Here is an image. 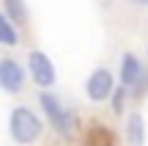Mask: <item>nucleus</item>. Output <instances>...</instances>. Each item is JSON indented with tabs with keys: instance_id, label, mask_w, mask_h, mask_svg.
Instances as JSON below:
<instances>
[{
	"instance_id": "f257e3e1",
	"label": "nucleus",
	"mask_w": 148,
	"mask_h": 146,
	"mask_svg": "<svg viewBox=\"0 0 148 146\" xmlns=\"http://www.w3.org/2000/svg\"><path fill=\"white\" fill-rule=\"evenodd\" d=\"M44 132V119L27 105H14L8 113V135L19 146H33Z\"/></svg>"
},
{
	"instance_id": "f03ea898",
	"label": "nucleus",
	"mask_w": 148,
	"mask_h": 146,
	"mask_svg": "<svg viewBox=\"0 0 148 146\" xmlns=\"http://www.w3.org/2000/svg\"><path fill=\"white\" fill-rule=\"evenodd\" d=\"M36 99H38V108H41L44 121H49V127H52L58 135L69 138L74 132V113L69 108H63V102H60L52 91H38Z\"/></svg>"
},
{
	"instance_id": "7ed1b4c3",
	"label": "nucleus",
	"mask_w": 148,
	"mask_h": 146,
	"mask_svg": "<svg viewBox=\"0 0 148 146\" xmlns=\"http://www.w3.org/2000/svg\"><path fill=\"white\" fill-rule=\"evenodd\" d=\"M115 88H118V77L112 75L107 66H96V69H90V75L85 77V97L93 105L110 102Z\"/></svg>"
},
{
	"instance_id": "20e7f679",
	"label": "nucleus",
	"mask_w": 148,
	"mask_h": 146,
	"mask_svg": "<svg viewBox=\"0 0 148 146\" xmlns=\"http://www.w3.org/2000/svg\"><path fill=\"white\" fill-rule=\"evenodd\" d=\"M27 77L38 86V91H49V88L58 83V72H55V64L49 61V55L44 50H30L27 53Z\"/></svg>"
},
{
	"instance_id": "39448f33",
	"label": "nucleus",
	"mask_w": 148,
	"mask_h": 146,
	"mask_svg": "<svg viewBox=\"0 0 148 146\" xmlns=\"http://www.w3.org/2000/svg\"><path fill=\"white\" fill-rule=\"evenodd\" d=\"M27 80H30L27 77V69L16 58H0V91L19 94Z\"/></svg>"
},
{
	"instance_id": "423d86ee",
	"label": "nucleus",
	"mask_w": 148,
	"mask_h": 146,
	"mask_svg": "<svg viewBox=\"0 0 148 146\" xmlns=\"http://www.w3.org/2000/svg\"><path fill=\"white\" fill-rule=\"evenodd\" d=\"M143 75H145V66L140 64V58L132 50H126V53L121 55V66H118V86L132 91V88L143 80Z\"/></svg>"
},
{
	"instance_id": "0eeeda50",
	"label": "nucleus",
	"mask_w": 148,
	"mask_h": 146,
	"mask_svg": "<svg viewBox=\"0 0 148 146\" xmlns=\"http://www.w3.org/2000/svg\"><path fill=\"white\" fill-rule=\"evenodd\" d=\"M123 135L129 146H145V119L140 110H132L123 119Z\"/></svg>"
},
{
	"instance_id": "6e6552de",
	"label": "nucleus",
	"mask_w": 148,
	"mask_h": 146,
	"mask_svg": "<svg viewBox=\"0 0 148 146\" xmlns=\"http://www.w3.org/2000/svg\"><path fill=\"white\" fill-rule=\"evenodd\" d=\"M19 44V28L0 11V47H16Z\"/></svg>"
},
{
	"instance_id": "1a4fd4ad",
	"label": "nucleus",
	"mask_w": 148,
	"mask_h": 146,
	"mask_svg": "<svg viewBox=\"0 0 148 146\" xmlns=\"http://www.w3.org/2000/svg\"><path fill=\"white\" fill-rule=\"evenodd\" d=\"M3 14L14 25H22V22H27V3L25 0H3Z\"/></svg>"
},
{
	"instance_id": "9d476101",
	"label": "nucleus",
	"mask_w": 148,
	"mask_h": 146,
	"mask_svg": "<svg viewBox=\"0 0 148 146\" xmlns=\"http://www.w3.org/2000/svg\"><path fill=\"white\" fill-rule=\"evenodd\" d=\"M88 146H115V135L110 127H93L88 132Z\"/></svg>"
},
{
	"instance_id": "9b49d317",
	"label": "nucleus",
	"mask_w": 148,
	"mask_h": 146,
	"mask_svg": "<svg viewBox=\"0 0 148 146\" xmlns=\"http://www.w3.org/2000/svg\"><path fill=\"white\" fill-rule=\"evenodd\" d=\"M129 97H132L129 88H123V86L115 88V94H112V99H110V108H112V113H115V116H126V99Z\"/></svg>"
},
{
	"instance_id": "f8f14e48",
	"label": "nucleus",
	"mask_w": 148,
	"mask_h": 146,
	"mask_svg": "<svg viewBox=\"0 0 148 146\" xmlns=\"http://www.w3.org/2000/svg\"><path fill=\"white\" fill-rule=\"evenodd\" d=\"M145 91H148V72L143 75V80H140V83H137V86H134V88H132L129 94H132V97H143Z\"/></svg>"
},
{
	"instance_id": "ddd939ff",
	"label": "nucleus",
	"mask_w": 148,
	"mask_h": 146,
	"mask_svg": "<svg viewBox=\"0 0 148 146\" xmlns=\"http://www.w3.org/2000/svg\"><path fill=\"white\" fill-rule=\"evenodd\" d=\"M132 6H137V8H148V0H129Z\"/></svg>"
},
{
	"instance_id": "4468645a",
	"label": "nucleus",
	"mask_w": 148,
	"mask_h": 146,
	"mask_svg": "<svg viewBox=\"0 0 148 146\" xmlns=\"http://www.w3.org/2000/svg\"><path fill=\"white\" fill-rule=\"evenodd\" d=\"M145 55H148V47H145Z\"/></svg>"
}]
</instances>
